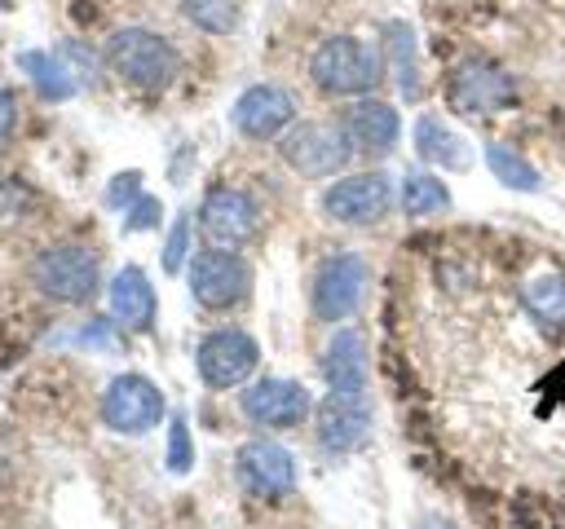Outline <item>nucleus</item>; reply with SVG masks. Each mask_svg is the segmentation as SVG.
Masks as SVG:
<instances>
[{
    "instance_id": "f257e3e1",
    "label": "nucleus",
    "mask_w": 565,
    "mask_h": 529,
    "mask_svg": "<svg viewBox=\"0 0 565 529\" xmlns=\"http://www.w3.org/2000/svg\"><path fill=\"white\" fill-rule=\"evenodd\" d=\"M106 62L119 79H128L132 88H168L181 71V57L177 48L159 35V31H146V26H124L110 35L106 44Z\"/></svg>"
},
{
    "instance_id": "f03ea898",
    "label": "nucleus",
    "mask_w": 565,
    "mask_h": 529,
    "mask_svg": "<svg viewBox=\"0 0 565 529\" xmlns=\"http://www.w3.org/2000/svg\"><path fill=\"white\" fill-rule=\"evenodd\" d=\"M309 75L322 93H335V97H353V93H366L375 88L380 79V57L353 40V35H331L318 44V53L309 57Z\"/></svg>"
},
{
    "instance_id": "7ed1b4c3",
    "label": "nucleus",
    "mask_w": 565,
    "mask_h": 529,
    "mask_svg": "<svg viewBox=\"0 0 565 529\" xmlns=\"http://www.w3.org/2000/svg\"><path fill=\"white\" fill-rule=\"evenodd\" d=\"M446 97L459 115H494L516 101V79L490 57H463L446 79Z\"/></svg>"
},
{
    "instance_id": "20e7f679",
    "label": "nucleus",
    "mask_w": 565,
    "mask_h": 529,
    "mask_svg": "<svg viewBox=\"0 0 565 529\" xmlns=\"http://www.w3.org/2000/svg\"><path fill=\"white\" fill-rule=\"evenodd\" d=\"M35 287L62 304H79L97 291L102 273H97V256L88 247H75V242H62V247H49L40 260H35Z\"/></svg>"
},
{
    "instance_id": "39448f33",
    "label": "nucleus",
    "mask_w": 565,
    "mask_h": 529,
    "mask_svg": "<svg viewBox=\"0 0 565 529\" xmlns=\"http://www.w3.org/2000/svg\"><path fill=\"white\" fill-rule=\"evenodd\" d=\"M278 145H282V159L300 176H331L344 168V159L353 150L340 123H296Z\"/></svg>"
},
{
    "instance_id": "423d86ee",
    "label": "nucleus",
    "mask_w": 565,
    "mask_h": 529,
    "mask_svg": "<svg viewBox=\"0 0 565 529\" xmlns=\"http://www.w3.org/2000/svg\"><path fill=\"white\" fill-rule=\"evenodd\" d=\"M393 207V185L384 172H358V176H340L335 185H327L322 194V212L340 225H375L384 212Z\"/></svg>"
},
{
    "instance_id": "0eeeda50",
    "label": "nucleus",
    "mask_w": 565,
    "mask_h": 529,
    "mask_svg": "<svg viewBox=\"0 0 565 529\" xmlns=\"http://www.w3.org/2000/svg\"><path fill=\"white\" fill-rule=\"evenodd\" d=\"M260 361V348L252 335L243 331H212L199 339V353H194V366H199V379L207 388H234L243 384Z\"/></svg>"
},
{
    "instance_id": "6e6552de",
    "label": "nucleus",
    "mask_w": 565,
    "mask_h": 529,
    "mask_svg": "<svg viewBox=\"0 0 565 529\" xmlns=\"http://www.w3.org/2000/svg\"><path fill=\"white\" fill-rule=\"evenodd\" d=\"M247 282H252V269L243 256L234 251H199L190 260V291L203 309H230L247 295Z\"/></svg>"
},
{
    "instance_id": "1a4fd4ad",
    "label": "nucleus",
    "mask_w": 565,
    "mask_h": 529,
    "mask_svg": "<svg viewBox=\"0 0 565 529\" xmlns=\"http://www.w3.org/2000/svg\"><path fill=\"white\" fill-rule=\"evenodd\" d=\"M366 295V264L353 251H340L331 260H322V269L313 273V313L322 322H340L349 317Z\"/></svg>"
},
{
    "instance_id": "9d476101",
    "label": "nucleus",
    "mask_w": 565,
    "mask_h": 529,
    "mask_svg": "<svg viewBox=\"0 0 565 529\" xmlns=\"http://www.w3.org/2000/svg\"><path fill=\"white\" fill-rule=\"evenodd\" d=\"M102 419L115 432H150L163 419V397L146 375H119L102 397Z\"/></svg>"
},
{
    "instance_id": "9b49d317",
    "label": "nucleus",
    "mask_w": 565,
    "mask_h": 529,
    "mask_svg": "<svg viewBox=\"0 0 565 529\" xmlns=\"http://www.w3.org/2000/svg\"><path fill=\"white\" fill-rule=\"evenodd\" d=\"M371 436V401L362 392H331L318 406V445L349 454Z\"/></svg>"
},
{
    "instance_id": "f8f14e48",
    "label": "nucleus",
    "mask_w": 565,
    "mask_h": 529,
    "mask_svg": "<svg viewBox=\"0 0 565 529\" xmlns=\"http://www.w3.org/2000/svg\"><path fill=\"white\" fill-rule=\"evenodd\" d=\"M199 225L212 242L221 247H238L256 234V203L243 194V190H230V185H216L207 190L203 207H199Z\"/></svg>"
},
{
    "instance_id": "ddd939ff",
    "label": "nucleus",
    "mask_w": 565,
    "mask_h": 529,
    "mask_svg": "<svg viewBox=\"0 0 565 529\" xmlns=\"http://www.w3.org/2000/svg\"><path fill=\"white\" fill-rule=\"evenodd\" d=\"M243 414L260 428H296L309 414V392L296 379H260L243 392Z\"/></svg>"
},
{
    "instance_id": "4468645a",
    "label": "nucleus",
    "mask_w": 565,
    "mask_h": 529,
    "mask_svg": "<svg viewBox=\"0 0 565 529\" xmlns=\"http://www.w3.org/2000/svg\"><path fill=\"white\" fill-rule=\"evenodd\" d=\"M296 115V101L287 88L278 84H252L238 101H234V128L252 141H265V137H278Z\"/></svg>"
},
{
    "instance_id": "2eb2a0df",
    "label": "nucleus",
    "mask_w": 565,
    "mask_h": 529,
    "mask_svg": "<svg viewBox=\"0 0 565 529\" xmlns=\"http://www.w3.org/2000/svg\"><path fill=\"white\" fill-rule=\"evenodd\" d=\"M238 481L260 498H282L296 485V463L274 441H247L238 450Z\"/></svg>"
},
{
    "instance_id": "dca6fc26",
    "label": "nucleus",
    "mask_w": 565,
    "mask_h": 529,
    "mask_svg": "<svg viewBox=\"0 0 565 529\" xmlns=\"http://www.w3.org/2000/svg\"><path fill=\"white\" fill-rule=\"evenodd\" d=\"M344 137H349V145L353 150H366V154H388L393 145H397V132H402V119H397V110L388 106V101H375V97H366V101H358V106H349L344 110Z\"/></svg>"
},
{
    "instance_id": "f3484780",
    "label": "nucleus",
    "mask_w": 565,
    "mask_h": 529,
    "mask_svg": "<svg viewBox=\"0 0 565 529\" xmlns=\"http://www.w3.org/2000/svg\"><path fill=\"white\" fill-rule=\"evenodd\" d=\"M366 370H371V361H366V339H362V331H340V335H331V344H327V353H322V375H327L331 392H362V388H366Z\"/></svg>"
},
{
    "instance_id": "a211bd4d",
    "label": "nucleus",
    "mask_w": 565,
    "mask_h": 529,
    "mask_svg": "<svg viewBox=\"0 0 565 529\" xmlns=\"http://www.w3.org/2000/svg\"><path fill=\"white\" fill-rule=\"evenodd\" d=\"M110 313L128 331H150V322H154V287H150V278L137 264L115 273V282H110Z\"/></svg>"
},
{
    "instance_id": "6ab92c4d",
    "label": "nucleus",
    "mask_w": 565,
    "mask_h": 529,
    "mask_svg": "<svg viewBox=\"0 0 565 529\" xmlns=\"http://www.w3.org/2000/svg\"><path fill=\"white\" fill-rule=\"evenodd\" d=\"M415 150H419V159H428V163H437V168H468V163H472L468 141H463L455 128H446L437 115H424V119L415 123Z\"/></svg>"
},
{
    "instance_id": "aec40b11",
    "label": "nucleus",
    "mask_w": 565,
    "mask_h": 529,
    "mask_svg": "<svg viewBox=\"0 0 565 529\" xmlns=\"http://www.w3.org/2000/svg\"><path fill=\"white\" fill-rule=\"evenodd\" d=\"M384 53H388V71L397 75V88L406 97L419 93V53H415V31L406 22H388L384 26Z\"/></svg>"
},
{
    "instance_id": "412c9836",
    "label": "nucleus",
    "mask_w": 565,
    "mask_h": 529,
    "mask_svg": "<svg viewBox=\"0 0 565 529\" xmlns=\"http://www.w3.org/2000/svg\"><path fill=\"white\" fill-rule=\"evenodd\" d=\"M521 300H525V309H530L539 322L565 326V273H561V269L530 278L525 291H521Z\"/></svg>"
},
{
    "instance_id": "4be33fe9",
    "label": "nucleus",
    "mask_w": 565,
    "mask_h": 529,
    "mask_svg": "<svg viewBox=\"0 0 565 529\" xmlns=\"http://www.w3.org/2000/svg\"><path fill=\"white\" fill-rule=\"evenodd\" d=\"M486 163H490V172H494L508 190H521V194L543 190L539 168H534L530 159H521V154H516L512 145H503V141H490V145H486Z\"/></svg>"
},
{
    "instance_id": "5701e85b",
    "label": "nucleus",
    "mask_w": 565,
    "mask_h": 529,
    "mask_svg": "<svg viewBox=\"0 0 565 529\" xmlns=\"http://www.w3.org/2000/svg\"><path fill=\"white\" fill-rule=\"evenodd\" d=\"M402 207H406L411 216H437V212L450 207V190H446L441 176L415 168V172H406V181H402Z\"/></svg>"
},
{
    "instance_id": "b1692460",
    "label": "nucleus",
    "mask_w": 565,
    "mask_h": 529,
    "mask_svg": "<svg viewBox=\"0 0 565 529\" xmlns=\"http://www.w3.org/2000/svg\"><path fill=\"white\" fill-rule=\"evenodd\" d=\"M181 9L199 31H212V35H225L238 22V4L234 0H181Z\"/></svg>"
},
{
    "instance_id": "393cba45",
    "label": "nucleus",
    "mask_w": 565,
    "mask_h": 529,
    "mask_svg": "<svg viewBox=\"0 0 565 529\" xmlns=\"http://www.w3.org/2000/svg\"><path fill=\"white\" fill-rule=\"evenodd\" d=\"M22 66H26V75L35 79V88L44 93V97H66L75 84H71V71L62 66V62H53L49 53H22Z\"/></svg>"
},
{
    "instance_id": "a878e982",
    "label": "nucleus",
    "mask_w": 565,
    "mask_h": 529,
    "mask_svg": "<svg viewBox=\"0 0 565 529\" xmlns=\"http://www.w3.org/2000/svg\"><path fill=\"white\" fill-rule=\"evenodd\" d=\"M168 467L172 472H185L190 467V428H185V419H172V432H168Z\"/></svg>"
},
{
    "instance_id": "bb28decb",
    "label": "nucleus",
    "mask_w": 565,
    "mask_h": 529,
    "mask_svg": "<svg viewBox=\"0 0 565 529\" xmlns=\"http://www.w3.org/2000/svg\"><path fill=\"white\" fill-rule=\"evenodd\" d=\"M185 242H190V220L177 216V225H172V234H168V247H163V269H168V273L181 269V260H185Z\"/></svg>"
},
{
    "instance_id": "cd10ccee",
    "label": "nucleus",
    "mask_w": 565,
    "mask_h": 529,
    "mask_svg": "<svg viewBox=\"0 0 565 529\" xmlns=\"http://www.w3.org/2000/svg\"><path fill=\"white\" fill-rule=\"evenodd\" d=\"M159 225V203L154 198H132V207H128V220H124V229H154Z\"/></svg>"
},
{
    "instance_id": "c85d7f7f",
    "label": "nucleus",
    "mask_w": 565,
    "mask_h": 529,
    "mask_svg": "<svg viewBox=\"0 0 565 529\" xmlns=\"http://www.w3.org/2000/svg\"><path fill=\"white\" fill-rule=\"evenodd\" d=\"M137 190H141V176H137V172H124V176H115V185H110L106 203H110V207H119V203H124V198H132Z\"/></svg>"
},
{
    "instance_id": "c756f323",
    "label": "nucleus",
    "mask_w": 565,
    "mask_h": 529,
    "mask_svg": "<svg viewBox=\"0 0 565 529\" xmlns=\"http://www.w3.org/2000/svg\"><path fill=\"white\" fill-rule=\"evenodd\" d=\"M13 119H18V106H13V93L0 88V141L13 132Z\"/></svg>"
},
{
    "instance_id": "7c9ffc66",
    "label": "nucleus",
    "mask_w": 565,
    "mask_h": 529,
    "mask_svg": "<svg viewBox=\"0 0 565 529\" xmlns=\"http://www.w3.org/2000/svg\"><path fill=\"white\" fill-rule=\"evenodd\" d=\"M437 529H446V525H437Z\"/></svg>"
},
{
    "instance_id": "2f4dec72",
    "label": "nucleus",
    "mask_w": 565,
    "mask_h": 529,
    "mask_svg": "<svg viewBox=\"0 0 565 529\" xmlns=\"http://www.w3.org/2000/svg\"><path fill=\"white\" fill-rule=\"evenodd\" d=\"M0 4H4V0H0Z\"/></svg>"
}]
</instances>
